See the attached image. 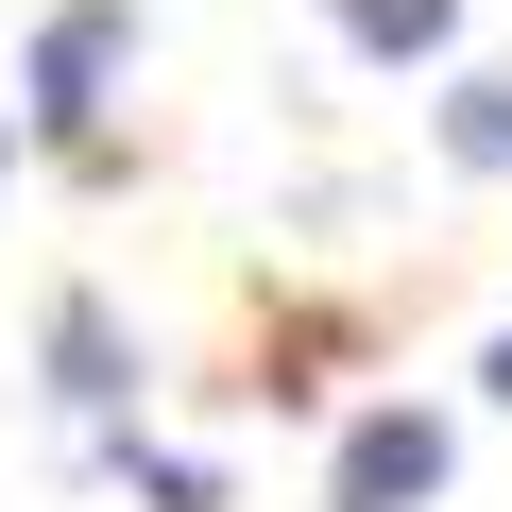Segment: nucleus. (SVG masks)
<instances>
[{
  "instance_id": "6e6552de",
  "label": "nucleus",
  "mask_w": 512,
  "mask_h": 512,
  "mask_svg": "<svg viewBox=\"0 0 512 512\" xmlns=\"http://www.w3.org/2000/svg\"><path fill=\"white\" fill-rule=\"evenodd\" d=\"M0 188H18V120H0Z\"/></svg>"
},
{
  "instance_id": "39448f33",
  "label": "nucleus",
  "mask_w": 512,
  "mask_h": 512,
  "mask_svg": "<svg viewBox=\"0 0 512 512\" xmlns=\"http://www.w3.org/2000/svg\"><path fill=\"white\" fill-rule=\"evenodd\" d=\"M325 35L359 69H461V0H325Z\"/></svg>"
},
{
  "instance_id": "f03ea898",
  "label": "nucleus",
  "mask_w": 512,
  "mask_h": 512,
  "mask_svg": "<svg viewBox=\"0 0 512 512\" xmlns=\"http://www.w3.org/2000/svg\"><path fill=\"white\" fill-rule=\"evenodd\" d=\"M444 461H461V427L393 393V410H359V427H342V461H325V512H427V495H444Z\"/></svg>"
},
{
  "instance_id": "7ed1b4c3",
  "label": "nucleus",
  "mask_w": 512,
  "mask_h": 512,
  "mask_svg": "<svg viewBox=\"0 0 512 512\" xmlns=\"http://www.w3.org/2000/svg\"><path fill=\"white\" fill-rule=\"evenodd\" d=\"M52 410L103 427V444L137 427V325H120L103 291H52Z\"/></svg>"
},
{
  "instance_id": "0eeeda50",
  "label": "nucleus",
  "mask_w": 512,
  "mask_h": 512,
  "mask_svg": "<svg viewBox=\"0 0 512 512\" xmlns=\"http://www.w3.org/2000/svg\"><path fill=\"white\" fill-rule=\"evenodd\" d=\"M478 393H495V410H512V325H495V342H478Z\"/></svg>"
},
{
  "instance_id": "423d86ee",
  "label": "nucleus",
  "mask_w": 512,
  "mask_h": 512,
  "mask_svg": "<svg viewBox=\"0 0 512 512\" xmlns=\"http://www.w3.org/2000/svg\"><path fill=\"white\" fill-rule=\"evenodd\" d=\"M103 461H120V478H137L154 512H222V461H188V444H137V427H120Z\"/></svg>"
},
{
  "instance_id": "20e7f679",
  "label": "nucleus",
  "mask_w": 512,
  "mask_h": 512,
  "mask_svg": "<svg viewBox=\"0 0 512 512\" xmlns=\"http://www.w3.org/2000/svg\"><path fill=\"white\" fill-rule=\"evenodd\" d=\"M427 137H444V171L512 188V52H461V69H444V103H427Z\"/></svg>"
},
{
  "instance_id": "f257e3e1",
  "label": "nucleus",
  "mask_w": 512,
  "mask_h": 512,
  "mask_svg": "<svg viewBox=\"0 0 512 512\" xmlns=\"http://www.w3.org/2000/svg\"><path fill=\"white\" fill-rule=\"evenodd\" d=\"M137 35H154L137 0H52L35 52H18V137H52V154H86V171H103V120H120Z\"/></svg>"
}]
</instances>
